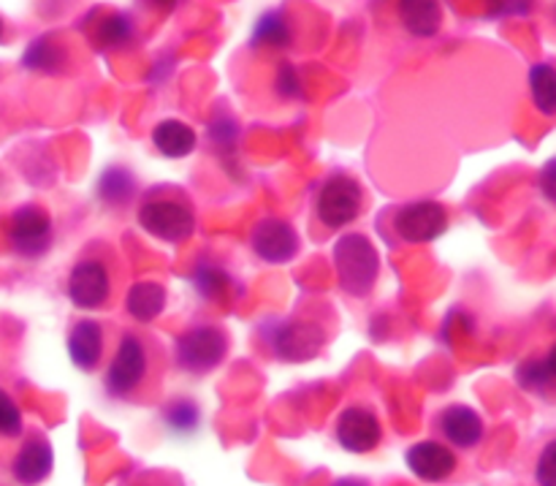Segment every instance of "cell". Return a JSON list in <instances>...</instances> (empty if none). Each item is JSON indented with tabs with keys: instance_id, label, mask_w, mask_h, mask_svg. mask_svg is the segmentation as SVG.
Here are the masks:
<instances>
[{
	"instance_id": "obj_10",
	"label": "cell",
	"mask_w": 556,
	"mask_h": 486,
	"mask_svg": "<svg viewBox=\"0 0 556 486\" xmlns=\"http://www.w3.org/2000/svg\"><path fill=\"white\" fill-rule=\"evenodd\" d=\"M334 438L348 454H372L383 440V424L369 408L351 406L337 419Z\"/></svg>"
},
{
	"instance_id": "obj_2",
	"label": "cell",
	"mask_w": 556,
	"mask_h": 486,
	"mask_svg": "<svg viewBox=\"0 0 556 486\" xmlns=\"http://www.w3.org/2000/svg\"><path fill=\"white\" fill-rule=\"evenodd\" d=\"M364 207V188L356 177L345 172H334L324 179L315 196V217L329 232H342L358 221Z\"/></svg>"
},
{
	"instance_id": "obj_22",
	"label": "cell",
	"mask_w": 556,
	"mask_h": 486,
	"mask_svg": "<svg viewBox=\"0 0 556 486\" xmlns=\"http://www.w3.org/2000/svg\"><path fill=\"white\" fill-rule=\"evenodd\" d=\"M161 416H163V424H166L168 433L177 435V438H188V435L199 433V427H201L199 406L190 400H185V397H177V400L166 402Z\"/></svg>"
},
{
	"instance_id": "obj_33",
	"label": "cell",
	"mask_w": 556,
	"mask_h": 486,
	"mask_svg": "<svg viewBox=\"0 0 556 486\" xmlns=\"http://www.w3.org/2000/svg\"><path fill=\"white\" fill-rule=\"evenodd\" d=\"M152 5H155L157 11H163V14H166V11H174V5L179 3V0H150Z\"/></svg>"
},
{
	"instance_id": "obj_21",
	"label": "cell",
	"mask_w": 556,
	"mask_h": 486,
	"mask_svg": "<svg viewBox=\"0 0 556 486\" xmlns=\"http://www.w3.org/2000/svg\"><path fill=\"white\" fill-rule=\"evenodd\" d=\"M530 96L543 117H556V68L548 63H535L530 68Z\"/></svg>"
},
{
	"instance_id": "obj_16",
	"label": "cell",
	"mask_w": 556,
	"mask_h": 486,
	"mask_svg": "<svg viewBox=\"0 0 556 486\" xmlns=\"http://www.w3.org/2000/svg\"><path fill=\"white\" fill-rule=\"evenodd\" d=\"M396 16L402 27L416 38H432L443 25L440 0H396Z\"/></svg>"
},
{
	"instance_id": "obj_7",
	"label": "cell",
	"mask_w": 556,
	"mask_h": 486,
	"mask_svg": "<svg viewBox=\"0 0 556 486\" xmlns=\"http://www.w3.org/2000/svg\"><path fill=\"white\" fill-rule=\"evenodd\" d=\"M448 210L440 201L418 199L394 212V232L407 245H429L448 232Z\"/></svg>"
},
{
	"instance_id": "obj_20",
	"label": "cell",
	"mask_w": 556,
	"mask_h": 486,
	"mask_svg": "<svg viewBox=\"0 0 556 486\" xmlns=\"http://www.w3.org/2000/svg\"><path fill=\"white\" fill-rule=\"evenodd\" d=\"M136 179L128 169L112 166L98 177V199L106 207H123L134 199Z\"/></svg>"
},
{
	"instance_id": "obj_27",
	"label": "cell",
	"mask_w": 556,
	"mask_h": 486,
	"mask_svg": "<svg viewBox=\"0 0 556 486\" xmlns=\"http://www.w3.org/2000/svg\"><path fill=\"white\" fill-rule=\"evenodd\" d=\"M22 435V411L16 402L0 389V438H20Z\"/></svg>"
},
{
	"instance_id": "obj_6",
	"label": "cell",
	"mask_w": 556,
	"mask_h": 486,
	"mask_svg": "<svg viewBox=\"0 0 556 486\" xmlns=\"http://www.w3.org/2000/svg\"><path fill=\"white\" fill-rule=\"evenodd\" d=\"M147 378V351L144 342L136 335L119 337V346L109 362L106 375H103V389L112 400H125L134 395Z\"/></svg>"
},
{
	"instance_id": "obj_29",
	"label": "cell",
	"mask_w": 556,
	"mask_h": 486,
	"mask_svg": "<svg viewBox=\"0 0 556 486\" xmlns=\"http://www.w3.org/2000/svg\"><path fill=\"white\" fill-rule=\"evenodd\" d=\"M535 482L543 486H556V438L543 446L535 465Z\"/></svg>"
},
{
	"instance_id": "obj_13",
	"label": "cell",
	"mask_w": 556,
	"mask_h": 486,
	"mask_svg": "<svg viewBox=\"0 0 556 486\" xmlns=\"http://www.w3.org/2000/svg\"><path fill=\"white\" fill-rule=\"evenodd\" d=\"M438 429L456 449H476L486 435L483 419L467 406H451L438 416Z\"/></svg>"
},
{
	"instance_id": "obj_5",
	"label": "cell",
	"mask_w": 556,
	"mask_h": 486,
	"mask_svg": "<svg viewBox=\"0 0 556 486\" xmlns=\"http://www.w3.org/2000/svg\"><path fill=\"white\" fill-rule=\"evenodd\" d=\"M228 353V337L226 332L217 329L212 324L193 326V329L182 332L174 342V359H177L179 370L190 375H206L223 364Z\"/></svg>"
},
{
	"instance_id": "obj_1",
	"label": "cell",
	"mask_w": 556,
	"mask_h": 486,
	"mask_svg": "<svg viewBox=\"0 0 556 486\" xmlns=\"http://www.w3.org/2000/svg\"><path fill=\"white\" fill-rule=\"evenodd\" d=\"M337 283L351 297L364 299L372 294L380 277V256L364 234H342L334 245Z\"/></svg>"
},
{
	"instance_id": "obj_35",
	"label": "cell",
	"mask_w": 556,
	"mask_h": 486,
	"mask_svg": "<svg viewBox=\"0 0 556 486\" xmlns=\"http://www.w3.org/2000/svg\"><path fill=\"white\" fill-rule=\"evenodd\" d=\"M0 38H3V20H0Z\"/></svg>"
},
{
	"instance_id": "obj_12",
	"label": "cell",
	"mask_w": 556,
	"mask_h": 486,
	"mask_svg": "<svg viewBox=\"0 0 556 486\" xmlns=\"http://www.w3.org/2000/svg\"><path fill=\"white\" fill-rule=\"evenodd\" d=\"M405 465L418 482L440 484L454 476L456 468H459V460H456V454L448 446L438 444V440H421V444L407 449Z\"/></svg>"
},
{
	"instance_id": "obj_11",
	"label": "cell",
	"mask_w": 556,
	"mask_h": 486,
	"mask_svg": "<svg viewBox=\"0 0 556 486\" xmlns=\"http://www.w3.org/2000/svg\"><path fill=\"white\" fill-rule=\"evenodd\" d=\"M250 245H253V253L266 264H288L299 253V234L288 221L269 215L255 223Z\"/></svg>"
},
{
	"instance_id": "obj_23",
	"label": "cell",
	"mask_w": 556,
	"mask_h": 486,
	"mask_svg": "<svg viewBox=\"0 0 556 486\" xmlns=\"http://www.w3.org/2000/svg\"><path fill=\"white\" fill-rule=\"evenodd\" d=\"M193 286L204 299L220 302V299H226L228 291H231V275H228L220 264L199 261L193 270Z\"/></svg>"
},
{
	"instance_id": "obj_24",
	"label": "cell",
	"mask_w": 556,
	"mask_h": 486,
	"mask_svg": "<svg viewBox=\"0 0 556 486\" xmlns=\"http://www.w3.org/2000/svg\"><path fill=\"white\" fill-rule=\"evenodd\" d=\"M293 33L288 27L286 16L280 11H266L253 27V47H271V49H286L291 43Z\"/></svg>"
},
{
	"instance_id": "obj_19",
	"label": "cell",
	"mask_w": 556,
	"mask_h": 486,
	"mask_svg": "<svg viewBox=\"0 0 556 486\" xmlns=\"http://www.w3.org/2000/svg\"><path fill=\"white\" fill-rule=\"evenodd\" d=\"M65 60H68V52H65L63 43L49 36L36 38L22 54V65L38 71V74H60L65 68Z\"/></svg>"
},
{
	"instance_id": "obj_3",
	"label": "cell",
	"mask_w": 556,
	"mask_h": 486,
	"mask_svg": "<svg viewBox=\"0 0 556 486\" xmlns=\"http://www.w3.org/2000/svg\"><path fill=\"white\" fill-rule=\"evenodd\" d=\"M139 221L141 232H147V237L157 239V242L168 245H182L193 237L195 232V215L185 201L172 199V196H155V199H147L139 207Z\"/></svg>"
},
{
	"instance_id": "obj_4",
	"label": "cell",
	"mask_w": 556,
	"mask_h": 486,
	"mask_svg": "<svg viewBox=\"0 0 556 486\" xmlns=\"http://www.w3.org/2000/svg\"><path fill=\"white\" fill-rule=\"evenodd\" d=\"M261 335H264L271 357L288 364L309 362L318 357L326 342L324 329L315 321H275V324H266Z\"/></svg>"
},
{
	"instance_id": "obj_18",
	"label": "cell",
	"mask_w": 556,
	"mask_h": 486,
	"mask_svg": "<svg viewBox=\"0 0 556 486\" xmlns=\"http://www.w3.org/2000/svg\"><path fill=\"white\" fill-rule=\"evenodd\" d=\"M163 308H166V288L161 283L139 281L130 286L128 297H125V310L139 324H152L163 313Z\"/></svg>"
},
{
	"instance_id": "obj_28",
	"label": "cell",
	"mask_w": 556,
	"mask_h": 486,
	"mask_svg": "<svg viewBox=\"0 0 556 486\" xmlns=\"http://www.w3.org/2000/svg\"><path fill=\"white\" fill-rule=\"evenodd\" d=\"M275 90H277V96L286 98V101L302 96V82H299V71L293 68L291 63L280 65V71H277V76H275Z\"/></svg>"
},
{
	"instance_id": "obj_15",
	"label": "cell",
	"mask_w": 556,
	"mask_h": 486,
	"mask_svg": "<svg viewBox=\"0 0 556 486\" xmlns=\"http://www.w3.org/2000/svg\"><path fill=\"white\" fill-rule=\"evenodd\" d=\"M52 468H54V454L49 440L33 435V438H27L25 444H22L11 471H14V478L20 484H41L47 482Z\"/></svg>"
},
{
	"instance_id": "obj_30",
	"label": "cell",
	"mask_w": 556,
	"mask_h": 486,
	"mask_svg": "<svg viewBox=\"0 0 556 486\" xmlns=\"http://www.w3.org/2000/svg\"><path fill=\"white\" fill-rule=\"evenodd\" d=\"M210 139L215 141L217 147H223V150H231L239 139L237 123H233L231 117H217L215 123L210 125Z\"/></svg>"
},
{
	"instance_id": "obj_26",
	"label": "cell",
	"mask_w": 556,
	"mask_h": 486,
	"mask_svg": "<svg viewBox=\"0 0 556 486\" xmlns=\"http://www.w3.org/2000/svg\"><path fill=\"white\" fill-rule=\"evenodd\" d=\"M516 381H519L521 389L527 391H546L552 386V373H548L546 362H525L516 370Z\"/></svg>"
},
{
	"instance_id": "obj_9",
	"label": "cell",
	"mask_w": 556,
	"mask_h": 486,
	"mask_svg": "<svg viewBox=\"0 0 556 486\" xmlns=\"http://www.w3.org/2000/svg\"><path fill=\"white\" fill-rule=\"evenodd\" d=\"M71 304L79 310H101L112 299V272L103 261L81 259L76 261L65 286Z\"/></svg>"
},
{
	"instance_id": "obj_25",
	"label": "cell",
	"mask_w": 556,
	"mask_h": 486,
	"mask_svg": "<svg viewBox=\"0 0 556 486\" xmlns=\"http://www.w3.org/2000/svg\"><path fill=\"white\" fill-rule=\"evenodd\" d=\"M130 38H134V22L125 14L109 16V20H103L101 27H98V43H101L103 49H119L125 47Z\"/></svg>"
},
{
	"instance_id": "obj_34",
	"label": "cell",
	"mask_w": 556,
	"mask_h": 486,
	"mask_svg": "<svg viewBox=\"0 0 556 486\" xmlns=\"http://www.w3.org/2000/svg\"><path fill=\"white\" fill-rule=\"evenodd\" d=\"M546 367H548V373H552V378L556 381V342H554L552 351H548V357H546Z\"/></svg>"
},
{
	"instance_id": "obj_14",
	"label": "cell",
	"mask_w": 556,
	"mask_h": 486,
	"mask_svg": "<svg viewBox=\"0 0 556 486\" xmlns=\"http://www.w3.org/2000/svg\"><path fill=\"white\" fill-rule=\"evenodd\" d=\"M65 346H68V357L71 362H74V367L81 370V373H92L103 359L101 324L92 319H85L79 321V324H74L71 326Z\"/></svg>"
},
{
	"instance_id": "obj_32",
	"label": "cell",
	"mask_w": 556,
	"mask_h": 486,
	"mask_svg": "<svg viewBox=\"0 0 556 486\" xmlns=\"http://www.w3.org/2000/svg\"><path fill=\"white\" fill-rule=\"evenodd\" d=\"M489 11L497 16L525 14V11H530V0H489Z\"/></svg>"
},
{
	"instance_id": "obj_31",
	"label": "cell",
	"mask_w": 556,
	"mask_h": 486,
	"mask_svg": "<svg viewBox=\"0 0 556 486\" xmlns=\"http://www.w3.org/2000/svg\"><path fill=\"white\" fill-rule=\"evenodd\" d=\"M538 188H541L543 199L556 204V155L548 158L541 169V177H538Z\"/></svg>"
},
{
	"instance_id": "obj_17",
	"label": "cell",
	"mask_w": 556,
	"mask_h": 486,
	"mask_svg": "<svg viewBox=\"0 0 556 486\" xmlns=\"http://www.w3.org/2000/svg\"><path fill=\"white\" fill-rule=\"evenodd\" d=\"M195 130L190 128L182 120H161V123L152 128V145L161 152L163 158H188L195 150Z\"/></svg>"
},
{
	"instance_id": "obj_8",
	"label": "cell",
	"mask_w": 556,
	"mask_h": 486,
	"mask_svg": "<svg viewBox=\"0 0 556 486\" xmlns=\"http://www.w3.org/2000/svg\"><path fill=\"white\" fill-rule=\"evenodd\" d=\"M52 217L36 204H25L14 212L9 228V242L16 256L27 261L43 259L52 248Z\"/></svg>"
}]
</instances>
